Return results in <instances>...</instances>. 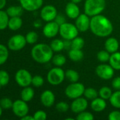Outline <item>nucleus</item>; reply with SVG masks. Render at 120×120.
<instances>
[{"mask_svg":"<svg viewBox=\"0 0 120 120\" xmlns=\"http://www.w3.org/2000/svg\"><path fill=\"white\" fill-rule=\"evenodd\" d=\"M21 6L28 11H35L40 8L43 4V0H19Z\"/></svg>","mask_w":120,"mask_h":120,"instance_id":"nucleus-15","label":"nucleus"},{"mask_svg":"<svg viewBox=\"0 0 120 120\" xmlns=\"http://www.w3.org/2000/svg\"><path fill=\"white\" fill-rule=\"evenodd\" d=\"M33 26L36 28H39L42 26V22L40 20H36L33 22Z\"/></svg>","mask_w":120,"mask_h":120,"instance_id":"nucleus-46","label":"nucleus"},{"mask_svg":"<svg viewBox=\"0 0 120 120\" xmlns=\"http://www.w3.org/2000/svg\"><path fill=\"white\" fill-rule=\"evenodd\" d=\"M59 32V25H58L54 20L47 22V23L43 27L42 33L47 38H53L57 35Z\"/></svg>","mask_w":120,"mask_h":120,"instance_id":"nucleus-13","label":"nucleus"},{"mask_svg":"<svg viewBox=\"0 0 120 120\" xmlns=\"http://www.w3.org/2000/svg\"><path fill=\"white\" fill-rule=\"evenodd\" d=\"M91 107L93 111L100 112L105 110V109L107 107V103H106L105 99H103L100 97V98L98 97L92 101Z\"/></svg>","mask_w":120,"mask_h":120,"instance_id":"nucleus-19","label":"nucleus"},{"mask_svg":"<svg viewBox=\"0 0 120 120\" xmlns=\"http://www.w3.org/2000/svg\"><path fill=\"white\" fill-rule=\"evenodd\" d=\"M33 117L35 120H45L47 119V113L43 110H37L34 113Z\"/></svg>","mask_w":120,"mask_h":120,"instance_id":"nucleus-41","label":"nucleus"},{"mask_svg":"<svg viewBox=\"0 0 120 120\" xmlns=\"http://www.w3.org/2000/svg\"><path fill=\"white\" fill-rule=\"evenodd\" d=\"M86 88L82 83L74 82L65 89V95L70 99H75L83 95Z\"/></svg>","mask_w":120,"mask_h":120,"instance_id":"nucleus-6","label":"nucleus"},{"mask_svg":"<svg viewBox=\"0 0 120 120\" xmlns=\"http://www.w3.org/2000/svg\"><path fill=\"white\" fill-rule=\"evenodd\" d=\"M23 8L20 6H11L6 9V13L8 16L11 17H16V16H21L23 13Z\"/></svg>","mask_w":120,"mask_h":120,"instance_id":"nucleus-23","label":"nucleus"},{"mask_svg":"<svg viewBox=\"0 0 120 120\" xmlns=\"http://www.w3.org/2000/svg\"><path fill=\"white\" fill-rule=\"evenodd\" d=\"M105 0H86L84 13L90 17L100 14L105 8Z\"/></svg>","mask_w":120,"mask_h":120,"instance_id":"nucleus-3","label":"nucleus"},{"mask_svg":"<svg viewBox=\"0 0 120 120\" xmlns=\"http://www.w3.org/2000/svg\"><path fill=\"white\" fill-rule=\"evenodd\" d=\"M69 58L74 62H79L83 58L84 54L81 49H70L69 51Z\"/></svg>","mask_w":120,"mask_h":120,"instance_id":"nucleus-24","label":"nucleus"},{"mask_svg":"<svg viewBox=\"0 0 120 120\" xmlns=\"http://www.w3.org/2000/svg\"><path fill=\"white\" fill-rule=\"evenodd\" d=\"M69 108V105H68L67 103L64 102V101H61L59 102L57 105H56V109L57 111L60 112H66V111H68Z\"/></svg>","mask_w":120,"mask_h":120,"instance_id":"nucleus-40","label":"nucleus"},{"mask_svg":"<svg viewBox=\"0 0 120 120\" xmlns=\"http://www.w3.org/2000/svg\"><path fill=\"white\" fill-rule=\"evenodd\" d=\"M64 49H66V50L71 49V40L64 39Z\"/></svg>","mask_w":120,"mask_h":120,"instance_id":"nucleus-45","label":"nucleus"},{"mask_svg":"<svg viewBox=\"0 0 120 120\" xmlns=\"http://www.w3.org/2000/svg\"><path fill=\"white\" fill-rule=\"evenodd\" d=\"M25 37L27 43L29 44H35L38 39V34L34 31H30V32H28Z\"/></svg>","mask_w":120,"mask_h":120,"instance_id":"nucleus-34","label":"nucleus"},{"mask_svg":"<svg viewBox=\"0 0 120 120\" xmlns=\"http://www.w3.org/2000/svg\"><path fill=\"white\" fill-rule=\"evenodd\" d=\"M35 96V92L34 90L32 87L30 86H26L23 87V90L21 92V98L23 101L25 102H29Z\"/></svg>","mask_w":120,"mask_h":120,"instance_id":"nucleus-21","label":"nucleus"},{"mask_svg":"<svg viewBox=\"0 0 120 120\" xmlns=\"http://www.w3.org/2000/svg\"><path fill=\"white\" fill-rule=\"evenodd\" d=\"M10 17L6 11L0 10V30H3L8 27V23Z\"/></svg>","mask_w":120,"mask_h":120,"instance_id":"nucleus-27","label":"nucleus"},{"mask_svg":"<svg viewBox=\"0 0 120 120\" xmlns=\"http://www.w3.org/2000/svg\"><path fill=\"white\" fill-rule=\"evenodd\" d=\"M40 101L42 104L47 108L52 106L55 101V96L50 90L44 91L40 96Z\"/></svg>","mask_w":120,"mask_h":120,"instance_id":"nucleus-16","label":"nucleus"},{"mask_svg":"<svg viewBox=\"0 0 120 120\" xmlns=\"http://www.w3.org/2000/svg\"><path fill=\"white\" fill-rule=\"evenodd\" d=\"M83 96H85L86 99L93 101V99L98 98V96H99V94H98V91H97V90L95 89L94 88L89 87L85 89Z\"/></svg>","mask_w":120,"mask_h":120,"instance_id":"nucleus-30","label":"nucleus"},{"mask_svg":"<svg viewBox=\"0 0 120 120\" xmlns=\"http://www.w3.org/2000/svg\"><path fill=\"white\" fill-rule=\"evenodd\" d=\"M32 75L31 74L25 69L18 70L15 75V80L18 85L21 87H26L32 83Z\"/></svg>","mask_w":120,"mask_h":120,"instance_id":"nucleus-8","label":"nucleus"},{"mask_svg":"<svg viewBox=\"0 0 120 120\" xmlns=\"http://www.w3.org/2000/svg\"><path fill=\"white\" fill-rule=\"evenodd\" d=\"M88 101L86 98H82L81 96L74 99V101L71 104V110L73 112L79 114L83 112L88 108Z\"/></svg>","mask_w":120,"mask_h":120,"instance_id":"nucleus-14","label":"nucleus"},{"mask_svg":"<svg viewBox=\"0 0 120 120\" xmlns=\"http://www.w3.org/2000/svg\"><path fill=\"white\" fill-rule=\"evenodd\" d=\"M109 63L114 70H120V52L117 51L111 53Z\"/></svg>","mask_w":120,"mask_h":120,"instance_id":"nucleus-22","label":"nucleus"},{"mask_svg":"<svg viewBox=\"0 0 120 120\" xmlns=\"http://www.w3.org/2000/svg\"><path fill=\"white\" fill-rule=\"evenodd\" d=\"M112 86L115 90H120V77L114 78L112 82Z\"/></svg>","mask_w":120,"mask_h":120,"instance_id":"nucleus-43","label":"nucleus"},{"mask_svg":"<svg viewBox=\"0 0 120 120\" xmlns=\"http://www.w3.org/2000/svg\"><path fill=\"white\" fill-rule=\"evenodd\" d=\"M1 87H2V86H1V85L0 84V89H1Z\"/></svg>","mask_w":120,"mask_h":120,"instance_id":"nucleus-52","label":"nucleus"},{"mask_svg":"<svg viewBox=\"0 0 120 120\" xmlns=\"http://www.w3.org/2000/svg\"><path fill=\"white\" fill-rule=\"evenodd\" d=\"M11 110L16 117L21 118L28 114L29 107L27 104V102L23 101L22 99H18L13 103Z\"/></svg>","mask_w":120,"mask_h":120,"instance_id":"nucleus-10","label":"nucleus"},{"mask_svg":"<svg viewBox=\"0 0 120 120\" xmlns=\"http://www.w3.org/2000/svg\"><path fill=\"white\" fill-rule=\"evenodd\" d=\"M110 58V53L106 50L100 51L97 54V58L101 63H106L109 61Z\"/></svg>","mask_w":120,"mask_h":120,"instance_id":"nucleus-35","label":"nucleus"},{"mask_svg":"<svg viewBox=\"0 0 120 120\" xmlns=\"http://www.w3.org/2000/svg\"><path fill=\"white\" fill-rule=\"evenodd\" d=\"M65 13L69 18L76 19L80 15V8L77 4L71 1L66 5Z\"/></svg>","mask_w":120,"mask_h":120,"instance_id":"nucleus-17","label":"nucleus"},{"mask_svg":"<svg viewBox=\"0 0 120 120\" xmlns=\"http://www.w3.org/2000/svg\"><path fill=\"white\" fill-rule=\"evenodd\" d=\"M21 119L22 120H35L33 116H30V115H26L25 116L21 117Z\"/></svg>","mask_w":120,"mask_h":120,"instance_id":"nucleus-47","label":"nucleus"},{"mask_svg":"<svg viewBox=\"0 0 120 120\" xmlns=\"http://www.w3.org/2000/svg\"><path fill=\"white\" fill-rule=\"evenodd\" d=\"M9 75L5 70H0V84L2 86H6L9 82Z\"/></svg>","mask_w":120,"mask_h":120,"instance_id":"nucleus-37","label":"nucleus"},{"mask_svg":"<svg viewBox=\"0 0 120 120\" xmlns=\"http://www.w3.org/2000/svg\"><path fill=\"white\" fill-rule=\"evenodd\" d=\"M2 112H3V108H2L1 106L0 105V117H1V115H2Z\"/></svg>","mask_w":120,"mask_h":120,"instance_id":"nucleus-50","label":"nucleus"},{"mask_svg":"<svg viewBox=\"0 0 120 120\" xmlns=\"http://www.w3.org/2000/svg\"><path fill=\"white\" fill-rule=\"evenodd\" d=\"M95 74L100 79L108 80L113 77L115 75V70L110 65L100 64L96 67Z\"/></svg>","mask_w":120,"mask_h":120,"instance_id":"nucleus-9","label":"nucleus"},{"mask_svg":"<svg viewBox=\"0 0 120 120\" xmlns=\"http://www.w3.org/2000/svg\"><path fill=\"white\" fill-rule=\"evenodd\" d=\"M53 51L50 45L46 44H35L31 49V56L33 59L41 64L50 62L53 57Z\"/></svg>","mask_w":120,"mask_h":120,"instance_id":"nucleus-2","label":"nucleus"},{"mask_svg":"<svg viewBox=\"0 0 120 120\" xmlns=\"http://www.w3.org/2000/svg\"><path fill=\"white\" fill-rule=\"evenodd\" d=\"M6 4V0H0V10H2Z\"/></svg>","mask_w":120,"mask_h":120,"instance_id":"nucleus-48","label":"nucleus"},{"mask_svg":"<svg viewBox=\"0 0 120 120\" xmlns=\"http://www.w3.org/2000/svg\"><path fill=\"white\" fill-rule=\"evenodd\" d=\"M50 46L54 52H60L63 49H64V41L62 39H55L52 40L51 41Z\"/></svg>","mask_w":120,"mask_h":120,"instance_id":"nucleus-26","label":"nucleus"},{"mask_svg":"<svg viewBox=\"0 0 120 120\" xmlns=\"http://www.w3.org/2000/svg\"><path fill=\"white\" fill-rule=\"evenodd\" d=\"M13 101L7 97L2 98L0 100V105L3 108V110H9L12 108L13 106Z\"/></svg>","mask_w":120,"mask_h":120,"instance_id":"nucleus-36","label":"nucleus"},{"mask_svg":"<svg viewBox=\"0 0 120 120\" xmlns=\"http://www.w3.org/2000/svg\"><path fill=\"white\" fill-rule=\"evenodd\" d=\"M90 29L95 36L107 37L112 33L113 25L107 17L99 14L91 18Z\"/></svg>","mask_w":120,"mask_h":120,"instance_id":"nucleus-1","label":"nucleus"},{"mask_svg":"<svg viewBox=\"0 0 120 120\" xmlns=\"http://www.w3.org/2000/svg\"><path fill=\"white\" fill-rule=\"evenodd\" d=\"M110 100V103L115 108H120V90H117L112 93Z\"/></svg>","mask_w":120,"mask_h":120,"instance_id":"nucleus-29","label":"nucleus"},{"mask_svg":"<svg viewBox=\"0 0 120 120\" xmlns=\"http://www.w3.org/2000/svg\"><path fill=\"white\" fill-rule=\"evenodd\" d=\"M72 2H74V3H75V4H79V3H80L82 0H71Z\"/></svg>","mask_w":120,"mask_h":120,"instance_id":"nucleus-49","label":"nucleus"},{"mask_svg":"<svg viewBox=\"0 0 120 120\" xmlns=\"http://www.w3.org/2000/svg\"><path fill=\"white\" fill-rule=\"evenodd\" d=\"M9 56L8 48L4 44H0V65L4 64Z\"/></svg>","mask_w":120,"mask_h":120,"instance_id":"nucleus-28","label":"nucleus"},{"mask_svg":"<svg viewBox=\"0 0 120 120\" xmlns=\"http://www.w3.org/2000/svg\"><path fill=\"white\" fill-rule=\"evenodd\" d=\"M84 45L85 41L81 37H76L71 40V49H82Z\"/></svg>","mask_w":120,"mask_h":120,"instance_id":"nucleus-33","label":"nucleus"},{"mask_svg":"<svg viewBox=\"0 0 120 120\" xmlns=\"http://www.w3.org/2000/svg\"><path fill=\"white\" fill-rule=\"evenodd\" d=\"M99 96L105 100H109L112 94V91L110 88L108 86H103L100 89L99 91Z\"/></svg>","mask_w":120,"mask_h":120,"instance_id":"nucleus-32","label":"nucleus"},{"mask_svg":"<svg viewBox=\"0 0 120 120\" xmlns=\"http://www.w3.org/2000/svg\"><path fill=\"white\" fill-rule=\"evenodd\" d=\"M77 120H94V116L92 113L87 112V111H83L77 115L76 117Z\"/></svg>","mask_w":120,"mask_h":120,"instance_id":"nucleus-38","label":"nucleus"},{"mask_svg":"<svg viewBox=\"0 0 120 120\" xmlns=\"http://www.w3.org/2000/svg\"><path fill=\"white\" fill-rule=\"evenodd\" d=\"M52 63L53 64L56 66V67H62L63 66L66 62V57L64 56H63L62 54H57L55 56H54L52 57Z\"/></svg>","mask_w":120,"mask_h":120,"instance_id":"nucleus-31","label":"nucleus"},{"mask_svg":"<svg viewBox=\"0 0 120 120\" xmlns=\"http://www.w3.org/2000/svg\"><path fill=\"white\" fill-rule=\"evenodd\" d=\"M33 86L39 88L44 84V79L40 75H35L32 78V83Z\"/></svg>","mask_w":120,"mask_h":120,"instance_id":"nucleus-39","label":"nucleus"},{"mask_svg":"<svg viewBox=\"0 0 120 120\" xmlns=\"http://www.w3.org/2000/svg\"><path fill=\"white\" fill-rule=\"evenodd\" d=\"M120 47V44L118 40L115 37L108 38L105 42V50L108 51L110 53H113L118 51Z\"/></svg>","mask_w":120,"mask_h":120,"instance_id":"nucleus-18","label":"nucleus"},{"mask_svg":"<svg viewBox=\"0 0 120 120\" xmlns=\"http://www.w3.org/2000/svg\"><path fill=\"white\" fill-rule=\"evenodd\" d=\"M27 44L25 37L22 34H15L12 36L7 42V47L11 51H20L23 49Z\"/></svg>","mask_w":120,"mask_h":120,"instance_id":"nucleus-7","label":"nucleus"},{"mask_svg":"<svg viewBox=\"0 0 120 120\" xmlns=\"http://www.w3.org/2000/svg\"><path fill=\"white\" fill-rule=\"evenodd\" d=\"M87 14L82 13L80 14L76 18L75 22V25L80 32H84L90 29L91 19Z\"/></svg>","mask_w":120,"mask_h":120,"instance_id":"nucleus-12","label":"nucleus"},{"mask_svg":"<svg viewBox=\"0 0 120 120\" xmlns=\"http://www.w3.org/2000/svg\"><path fill=\"white\" fill-rule=\"evenodd\" d=\"M23 25V20L20 16H16V17H11L8 20V27L12 30H19Z\"/></svg>","mask_w":120,"mask_h":120,"instance_id":"nucleus-20","label":"nucleus"},{"mask_svg":"<svg viewBox=\"0 0 120 120\" xmlns=\"http://www.w3.org/2000/svg\"><path fill=\"white\" fill-rule=\"evenodd\" d=\"M54 21L58 25H59V26H60L63 23L66 22V19H65V18L63 15H57V17H56V18L54 19Z\"/></svg>","mask_w":120,"mask_h":120,"instance_id":"nucleus-44","label":"nucleus"},{"mask_svg":"<svg viewBox=\"0 0 120 120\" xmlns=\"http://www.w3.org/2000/svg\"><path fill=\"white\" fill-rule=\"evenodd\" d=\"M108 119L110 120H120V112L118 110L112 111L108 115Z\"/></svg>","mask_w":120,"mask_h":120,"instance_id":"nucleus-42","label":"nucleus"},{"mask_svg":"<svg viewBox=\"0 0 120 120\" xmlns=\"http://www.w3.org/2000/svg\"><path fill=\"white\" fill-rule=\"evenodd\" d=\"M57 15V10L52 5L45 6L40 11V17L44 21L46 22L54 20Z\"/></svg>","mask_w":120,"mask_h":120,"instance_id":"nucleus-11","label":"nucleus"},{"mask_svg":"<svg viewBox=\"0 0 120 120\" xmlns=\"http://www.w3.org/2000/svg\"><path fill=\"white\" fill-rule=\"evenodd\" d=\"M65 78L67 79L71 83L77 82L79 80L80 75L78 72L74 70H67L65 72Z\"/></svg>","mask_w":120,"mask_h":120,"instance_id":"nucleus-25","label":"nucleus"},{"mask_svg":"<svg viewBox=\"0 0 120 120\" xmlns=\"http://www.w3.org/2000/svg\"><path fill=\"white\" fill-rule=\"evenodd\" d=\"M79 30L76 26L70 22H64L59 26V34L64 39L72 40L78 37Z\"/></svg>","mask_w":120,"mask_h":120,"instance_id":"nucleus-4","label":"nucleus"},{"mask_svg":"<svg viewBox=\"0 0 120 120\" xmlns=\"http://www.w3.org/2000/svg\"><path fill=\"white\" fill-rule=\"evenodd\" d=\"M74 120V118H66V120Z\"/></svg>","mask_w":120,"mask_h":120,"instance_id":"nucleus-51","label":"nucleus"},{"mask_svg":"<svg viewBox=\"0 0 120 120\" xmlns=\"http://www.w3.org/2000/svg\"><path fill=\"white\" fill-rule=\"evenodd\" d=\"M65 79V72L60 67H55L52 68L47 73V82L53 85L57 86L62 84Z\"/></svg>","mask_w":120,"mask_h":120,"instance_id":"nucleus-5","label":"nucleus"}]
</instances>
